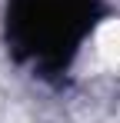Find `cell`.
Listing matches in <instances>:
<instances>
[{
  "label": "cell",
  "mask_w": 120,
  "mask_h": 123,
  "mask_svg": "<svg viewBox=\"0 0 120 123\" xmlns=\"http://www.w3.org/2000/svg\"><path fill=\"white\" fill-rule=\"evenodd\" d=\"M107 13L103 0H7L3 43L17 67L60 80Z\"/></svg>",
  "instance_id": "cell-1"
}]
</instances>
